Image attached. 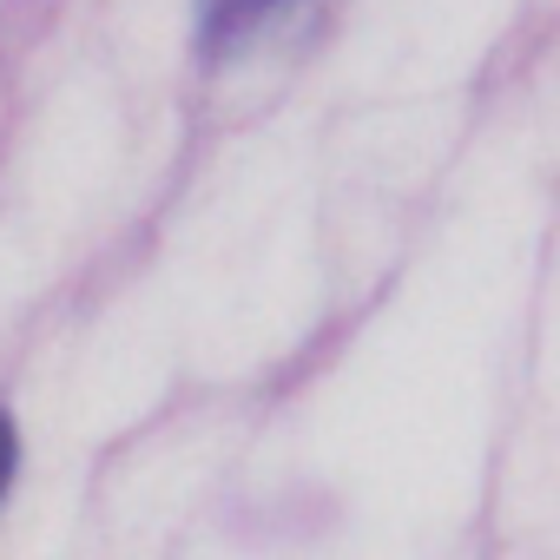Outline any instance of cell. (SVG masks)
Returning <instances> with one entry per match:
<instances>
[{
  "mask_svg": "<svg viewBox=\"0 0 560 560\" xmlns=\"http://www.w3.org/2000/svg\"><path fill=\"white\" fill-rule=\"evenodd\" d=\"M270 8H277V0H205V34H211V40H237V34H250Z\"/></svg>",
  "mask_w": 560,
  "mask_h": 560,
  "instance_id": "cell-1",
  "label": "cell"
},
{
  "mask_svg": "<svg viewBox=\"0 0 560 560\" xmlns=\"http://www.w3.org/2000/svg\"><path fill=\"white\" fill-rule=\"evenodd\" d=\"M8 481H14V429L0 416V494H8Z\"/></svg>",
  "mask_w": 560,
  "mask_h": 560,
  "instance_id": "cell-2",
  "label": "cell"
}]
</instances>
